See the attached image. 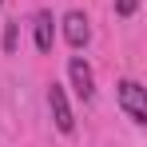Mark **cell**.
I'll list each match as a JSON object with an SVG mask.
<instances>
[{"instance_id": "3957f363", "label": "cell", "mask_w": 147, "mask_h": 147, "mask_svg": "<svg viewBox=\"0 0 147 147\" xmlns=\"http://www.w3.org/2000/svg\"><path fill=\"white\" fill-rule=\"evenodd\" d=\"M68 76H72V88H76V96L84 99V103L96 96V76H92V68H88V60H84V56H72Z\"/></svg>"}, {"instance_id": "5b68a950", "label": "cell", "mask_w": 147, "mask_h": 147, "mask_svg": "<svg viewBox=\"0 0 147 147\" xmlns=\"http://www.w3.org/2000/svg\"><path fill=\"white\" fill-rule=\"evenodd\" d=\"M32 28H36V48L52 52V40H56V20H52V12H40Z\"/></svg>"}, {"instance_id": "ba28073f", "label": "cell", "mask_w": 147, "mask_h": 147, "mask_svg": "<svg viewBox=\"0 0 147 147\" xmlns=\"http://www.w3.org/2000/svg\"><path fill=\"white\" fill-rule=\"evenodd\" d=\"M0 4H4V0H0Z\"/></svg>"}, {"instance_id": "277c9868", "label": "cell", "mask_w": 147, "mask_h": 147, "mask_svg": "<svg viewBox=\"0 0 147 147\" xmlns=\"http://www.w3.org/2000/svg\"><path fill=\"white\" fill-rule=\"evenodd\" d=\"M64 40H68L72 48H84V44L92 40V28H88V16H84V12H68V16H64Z\"/></svg>"}, {"instance_id": "6da1fadb", "label": "cell", "mask_w": 147, "mask_h": 147, "mask_svg": "<svg viewBox=\"0 0 147 147\" xmlns=\"http://www.w3.org/2000/svg\"><path fill=\"white\" fill-rule=\"evenodd\" d=\"M119 107L131 123H147V88L139 80H119Z\"/></svg>"}, {"instance_id": "7a4b0ae2", "label": "cell", "mask_w": 147, "mask_h": 147, "mask_svg": "<svg viewBox=\"0 0 147 147\" xmlns=\"http://www.w3.org/2000/svg\"><path fill=\"white\" fill-rule=\"evenodd\" d=\"M48 107H52L56 127H60L64 135H72V131H76V115H72V103H68V96H64L60 84H52V88H48Z\"/></svg>"}, {"instance_id": "8992f818", "label": "cell", "mask_w": 147, "mask_h": 147, "mask_svg": "<svg viewBox=\"0 0 147 147\" xmlns=\"http://www.w3.org/2000/svg\"><path fill=\"white\" fill-rule=\"evenodd\" d=\"M16 40H20V20H8V28H4V52H16Z\"/></svg>"}, {"instance_id": "52a82bcc", "label": "cell", "mask_w": 147, "mask_h": 147, "mask_svg": "<svg viewBox=\"0 0 147 147\" xmlns=\"http://www.w3.org/2000/svg\"><path fill=\"white\" fill-rule=\"evenodd\" d=\"M135 8H139V0H115V12H119V16H131Z\"/></svg>"}]
</instances>
